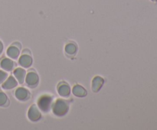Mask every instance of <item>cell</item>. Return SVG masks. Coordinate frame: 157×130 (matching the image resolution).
Here are the masks:
<instances>
[{
  "label": "cell",
  "instance_id": "cell-8",
  "mask_svg": "<svg viewBox=\"0 0 157 130\" xmlns=\"http://www.w3.org/2000/svg\"><path fill=\"white\" fill-rule=\"evenodd\" d=\"M104 80L102 77L99 76H95L94 78L92 80V90H93L94 93H98L100 90L101 89V87L104 85Z\"/></svg>",
  "mask_w": 157,
  "mask_h": 130
},
{
  "label": "cell",
  "instance_id": "cell-17",
  "mask_svg": "<svg viewBox=\"0 0 157 130\" xmlns=\"http://www.w3.org/2000/svg\"><path fill=\"white\" fill-rule=\"evenodd\" d=\"M2 50H3V44H2V42L0 41V54L2 52Z\"/></svg>",
  "mask_w": 157,
  "mask_h": 130
},
{
  "label": "cell",
  "instance_id": "cell-3",
  "mask_svg": "<svg viewBox=\"0 0 157 130\" xmlns=\"http://www.w3.org/2000/svg\"><path fill=\"white\" fill-rule=\"evenodd\" d=\"M28 117L32 122H37L41 118V114L38 110V106L35 104L31 106L28 112Z\"/></svg>",
  "mask_w": 157,
  "mask_h": 130
},
{
  "label": "cell",
  "instance_id": "cell-16",
  "mask_svg": "<svg viewBox=\"0 0 157 130\" xmlns=\"http://www.w3.org/2000/svg\"><path fill=\"white\" fill-rule=\"evenodd\" d=\"M8 77V73L6 72L0 70V84H2Z\"/></svg>",
  "mask_w": 157,
  "mask_h": 130
},
{
  "label": "cell",
  "instance_id": "cell-18",
  "mask_svg": "<svg viewBox=\"0 0 157 130\" xmlns=\"http://www.w3.org/2000/svg\"><path fill=\"white\" fill-rule=\"evenodd\" d=\"M151 1H153V2H157V0H151Z\"/></svg>",
  "mask_w": 157,
  "mask_h": 130
},
{
  "label": "cell",
  "instance_id": "cell-13",
  "mask_svg": "<svg viewBox=\"0 0 157 130\" xmlns=\"http://www.w3.org/2000/svg\"><path fill=\"white\" fill-rule=\"evenodd\" d=\"M7 55L11 58V59H17L19 56V48H17L15 46H10L7 49Z\"/></svg>",
  "mask_w": 157,
  "mask_h": 130
},
{
  "label": "cell",
  "instance_id": "cell-5",
  "mask_svg": "<svg viewBox=\"0 0 157 130\" xmlns=\"http://www.w3.org/2000/svg\"><path fill=\"white\" fill-rule=\"evenodd\" d=\"M58 93L63 97H67L71 94V87L67 83H61L58 86Z\"/></svg>",
  "mask_w": 157,
  "mask_h": 130
},
{
  "label": "cell",
  "instance_id": "cell-4",
  "mask_svg": "<svg viewBox=\"0 0 157 130\" xmlns=\"http://www.w3.org/2000/svg\"><path fill=\"white\" fill-rule=\"evenodd\" d=\"M39 78L35 72H29L25 76V82L27 85L30 87H35L38 85Z\"/></svg>",
  "mask_w": 157,
  "mask_h": 130
},
{
  "label": "cell",
  "instance_id": "cell-7",
  "mask_svg": "<svg viewBox=\"0 0 157 130\" xmlns=\"http://www.w3.org/2000/svg\"><path fill=\"white\" fill-rule=\"evenodd\" d=\"M17 85H18V83H17L15 78L12 76H10L7 77V79L2 83V87L5 90H10V89L15 88Z\"/></svg>",
  "mask_w": 157,
  "mask_h": 130
},
{
  "label": "cell",
  "instance_id": "cell-14",
  "mask_svg": "<svg viewBox=\"0 0 157 130\" xmlns=\"http://www.w3.org/2000/svg\"><path fill=\"white\" fill-rule=\"evenodd\" d=\"M77 46L76 44H73V43H68L66 44L65 46V52L69 55H74L76 54L77 52Z\"/></svg>",
  "mask_w": 157,
  "mask_h": 130
},
{
  "label": "cell",
  "instance_id": "cell-15",
  "mask_svg": "<svg viewBox=\"0 0 157 130\" xmlns=\"http://www.w3.org/2000/svg\"><path fill=\"white\" fill-rule=\"evenodd\" d=\"M9 104V99L6 93L0 91V106H6Z\"/></svg>",
  "mask_w": 157,
  "mask_h": 130
},
{
  "label": "cell",
  "instance_id": "cell-11",
  "mask_svg": "<svg viewBox=\"0 0 157 130\" xmlns=\"http://www.w3.org/2000/svg\"><path fill=\"white\" fill-rule=\"evenodd\" d=\"M0 66L6 71H11L14 67V63L11 59L4 58L0 62Z\"/></svg>",
  "mask_w": 157,
  "mask_h": 130
},
{
  "label": "cell",
  "instance_id": "cell-6",
  "mask_svg": "<svg viewBox=\"0 0 157 130\" xmlns=\"http://www.w3.org/2000/svg\"><path fill=\"white\" fill-rule=\"evenodd\" d=\"M15 96L18 100L25 101L30 98V93L25 88L20 87V88L17 89L15 91Z\"/></svg>",
  "mask_w": 157,
  "mask_h": 130
},
{
  "label": "cell",
  "instance_id": "cell-12",
  "mask_svg": "<svg viewBox=\"0 0 157 130\" xmlns=\"http://www.w3.org/2000/svg\"><path fill=\"white\" fill-rule=\"evenodd\" d=\"M72 93L75 95V96H78V97H84V96H87V90L84 88L83 87L80 85H75L73 87V90H72Z\"/></svg>",
  "mask_w": 157,
  "mask_h": 130
},
{
  "label": "cell",
  "instance_id": "cell-9",
  "mask_svg": "<svg viewBox=\"0 0 157 130\" xmlns=\"http://www.w3.org/2000/svg\"><path fill=\"white\" fill-rule=\"evenodd\" d=\"M25 75L26 71L24 69L21 68V67L16 68L14 70V76H15L17 81H18L20 84H24L25 80Z\"/></svg>",
  "mask_w": 157,
  "mask_h": 130
},
{
  "label": "cell",
  "instance_id": "cell-1",
  "mask_svg": "<svg viewBox=\"0 0 157 130\" xmlns=\"http://www.w3.org/2000/svg\"><path fill=\"white\" fill-rule=\"evenodd\" d=\"M69 109L68 103L64 99H57L52 106L53 113L57 116H63L67 113Z\"/></svg>",
  "mask_w": 157,
  "mask_h": 130
},
{
  "label": "cell",
  "instance_id": "cell-2",
  "mask_svg": "<svg viewBox=\"0 0 157 130\" xmlns=\"http://www.w3.org/2000/svg\"><path fill=\"white\" fill-rule=\"evenodd\" d=\"M52 100H53V99H52V96H48V95L41 96L38 100V108L44 113H47L52 108Z\"/></svg>",
  "mask_w": 157,
  "mask_h": 130
},
{
  "label": "cell",
  "instance_id": "cell-10",
  "mask_svg": "<svg viewBox=\"0 0 157 130\" xmlns=\"http://www.w3.org/2000/svg\"><path fill=\"white\" fill-rule=\"evenodd\" d=\"M18 64L25 68H29L32 64V59L29 55L23 54L20 57L19 60H18Z\"/></svg>",
  "mask_w": 157,
  "mask_h": 130
}]
</instances>
